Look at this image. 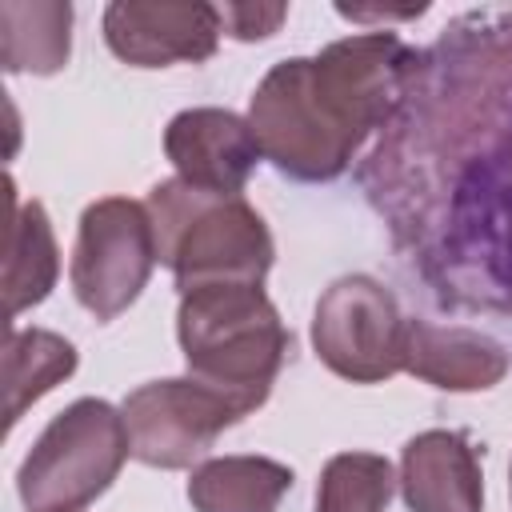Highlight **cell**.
<instances>
[{
	"instance_id": "8992f818",
	"label": "cell",
	"mask_w": 512,
	"mask_h": 512,
	"mask_svg": "<svg viewBox=\"0 0 512 512\" xmlns=\"http://www.w3.org/2000/svg\"><path fill=\"white\" fill-rule=\"evenodd\" d=\"M404 328L396 296L372 276H340L312 312V348L328 372L352 384H380L404 372Z\"/></svg>"
},
{
	"instance_id": "3957f363",
	"label": "cell",
	"mask_w": 512,
	"mask_h": 512,
	"mask_svg": "<svg viewBox=\"0 0 512 512\" xmlns=\"http://www.w3.org/2000/svg\"><path fill=\"white\" fill-rule=\"evenodd\" d=\"M248 124L260 156L304 184L336 180L368 140V124L348 108L316 56L272 64L252 92Z\"/></svg>"
},
{
	"instance_id": "9a60e30c",
	"label": "cell",
	"mask_w": 512,
	"mask_h": 512,
	"mask_svg": "<svg viewBox=\"0 0 512 512\" xmlns=\"http://www.w3.org/2000/svg\"><path fill=\"white\" fill-rule=\"evenodd\" d=\"M76 372V348L48 328H8L4 340V420L8 428L20 424V416L48 396L56 384H64Z\"/></svg>"
},
{
	"instance_id": "5bb4252c",
	"label": "cell",
	"mask_w": 512,
	"mask_h": 512,
	"mask_svg": "<svg viewBox=\"0 0 512 512\" xmlns=\"http://www.w3.org/2000/svg\"><path fill=\"white\" fill-rule=\"evenodd\" d=\"M60 276V252L52 236V220L40 200L12 204L8 224V260H4V300L8 320H16L24 308L40 304Z\"/></svg>"
},
{
	"instance_id": "d6986e66",
	"label": "cell",
	"mask_w": 512,
	"mask_h": 512,
	"mask_svg": "<svg viewBox=\"0 0 512 512\" xmlns=\"http://www.w3.org/2000/svg\"><path fill=\"white\" fill-rule=\"evenodd\" d=\"M508 476H512V468H508Z\"/></svg>"
},
{
	"instance_id": "30bf717a",
	"label": "cell",
	"mask_w": 512,
	"mask_h": 512,
	"mask_svg": "<svg viewBox=\"0 0 512 512\" xmlns=\"http://www.w3.org/2000/svg\"><path fill=\"white\" fill-rule=\"evenodd\" d=\"M400 496L408 512H484V472L468 436L428 428L400 452Z\"/></svg>"
},
{
	"instance_id": "8fae6325",
	"label": "cell",
	"mask_w": 512,
	"mask_h": 512,
	"mask_svg": "<svg viewBox=\"0 0 512 512\" xmlns=\"http://www.w3.org/2000/svg\"><path fill=\"white\" fill-rule=\"evenodd\" d=\"M404 372L444 392H484L508 376V352L488 332L464 324L408 320Z\"/></svg>"
},
{
	"instance_id": "7a4b0ae2",
	"label": "cell",
	"mask_w": 512,
	"mask_h": 512,
	"mask_svg": "<svg viewBox=\"0 0 512 512\" xmlns=\"http://www.w3.org/2000/svg\"><path fill=\"white\" fill-rule=\"evenodd\" d=\"M148 216L156 256L172 268L180 296L208 284H264L276 260L272 232L244 196L204 192L172 176L148 192Z\"/></svg>"
},
{
	"instance_id": "9c48e42d",
	"label": "cell",
	"mask_w": 512,
	"mask_h": 512,
	"mask_svg": "<svg viewBox=\"0 0 512 512\" xmlns=\"http://www.w3.org/2000/svg\"><path fill=\"white\" fill-rule=\"evenodd\" d=\"M164 152L184 184L220 196H240L260 160L252 124L228 108L176 112L164 128Z\"/></svg>"
},
{
	"instance_id": "4fadbf2b",
	"label": "cell",
	"mask_w": 512,
	"mask_h": 512,
	"mask_svg": "<svg viewBox=\"0 0 512 512\" xmlns=\"http://www.w3.org/2000/svg\"><path fill=\"white\" fill-rule=\"evenodd\" d=\"M72 52L68 0H4L0 4V60L4 72L52 76Z\"/></svg>"
},
{
	"instance_id": "7c38bea8",
	"label": "cell",
	"mask_w": 512,
	"mask_h": 512,
	"mask_svg": "<svg viewBox=\"0 0 512 512\" xmlns=\"http://www.w3.org/2000/svg\"><path fill=\"white\" fill-rule=\"evenodd\" d=\"M292 480V468L272 456H212L192 468L188 504L196 512H276Z\"/></svg>"
},
{
	"instance_id": "6da1fadb",
	"label": "cell",
	"mask_w": 512,
	"mask_h": 512,
	"mask_svg": "<svg viewBox=\"0 0 512 512\" xmlns=\"http://www.w3.org/2000/svg\"><path fill=\"white\" fill-rule=\"evenodd\" d=\"M176 340L192 380L256 412L288 356V328L264 284H208L180 296Z\"/></svg>"
},
{
	"instance_id": "ba28073f",
	"label": "cell",
	"mask_w": 512,
	"mask_h": 512,
	"mask_svg": "<svg viewBox=\"0 0 512 512\" xmlns=\"http://www.w3.org/2000/svg\"><path fill=\"white\" fill-rule=\"evenodd\" d=\"M220 32L224 16L204 0H112L104 8V44L132 68L200 64L216 52Z\"/></svg>"
},
{
	"instance_id": "2e32d148",
	"label": "cell",
	"mask_w": 512,
	"mask_h": 512,
	"mask_svg": "<svg viewBox=\"0 0 512 512\" xmlns=\"http://www.w3.org/2000/svg\"><path fill=\"white\" fill-rule=\"evenodd\" d=\"M396 472L380 452H340L316 484V512H388Z\"/></svg>"
},
{
	"instance_id": "52a82bcc",
	"label": "cell",
	"mask_w": 512,
	"mask_h": 512,
	"mask_svg": "<svg viewBox=\"0 0 512 512\" xmlns=\"http://www.w3.org/2000/svg\"><path fill=\"white\" fill-rule=\"evenodd\" d=\"M120 412H124L132 456L140 464L164 468V472L192 468L220 440L224 428H232L248 416L224 392H216L192 376L148 380L124 396Z\"/></svg>"
},
{
	"instance_id": "e0dca14e",
	"label": "cell",
	"mask_w": 512,
	"mask_h": 512,
	"mask_svg": "<svg viewBox=\"0 0 512 512\" xmlns=\"http://www.w3.org/2000/svg\"><path fill=\"white\" fill-rule=\"evenodd\" d=\"M220 16L236 40H264L284 24L288 4H224Z\"/></svg>"
},
{
	"instance_id": "5b68a950",
	"label": "cell",
	"mask_w": 512,
	"mask_h": 512,
	"mask_svg": "<svg viewBox=\"0 0 512 512\" xmlns=\"http://www.w3.org/2000/svg\"><path fill=\"white\" fill-rule=\"evenodd\" d=\"M156 228L148 204L104 196L84 208L72 248V292L96 320H116L144 292L156 268Z\"/></svg>"
},
{
	"instance_id": "277c9868",
	"label": "cell",
	"mask_w": 512,
	"mask_h": 512,
	"mask_svg": "<svg viewBox=\"0 0 512 512\" xmlns=\"http://www.w3.org/2000/svg\"><path fill=\"white\" fill-rule=\"evenodd\" d=\"M132 456L124 412L84 396L48 420L32 452L20 460L16 492L24 512H80L112 488Z\"/></svg>"
},
{
	"instance_id": "ac0fdd59",
	"label": "cell",
	"mask_w": 512,
	"mask_h": 512,
	"mask_svg": "<svg viewBox=\"0 0 512 512\" xmlns=\"http://www.w3.org/2000/svg\"><path fill=\"white\" fill-rule=\"evenodd\" d=\"M424 12V4H416V8H408V12H384V20L388 16H420ZM340 16H352V20H368V16H380V12H356V8H340Z\"/></svg>"
}]
</instances>
